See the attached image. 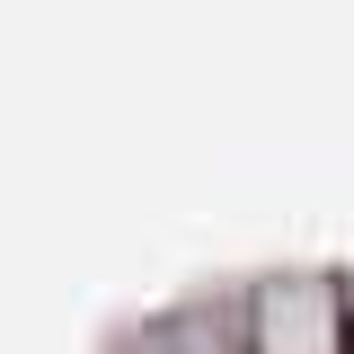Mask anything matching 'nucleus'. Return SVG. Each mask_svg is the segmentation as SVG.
I'll return each mask as SVG.
<instances>
[{
    "mask_svg": "<svg viewBox=\"0 0 354 354\" xmlns=\"http://www.w3.org/2000/svg\"><path fill=\"white\" fill-rule=\"evenodd\" d=\"M266 337H274V354H328V292L319 283H283L266 301Z\"/></svg>",
    "mask_w": 354,
    "mask_h": 354,
    "instance_id": "obj_1",
    "label": "nucleus"
}]
</instances>
